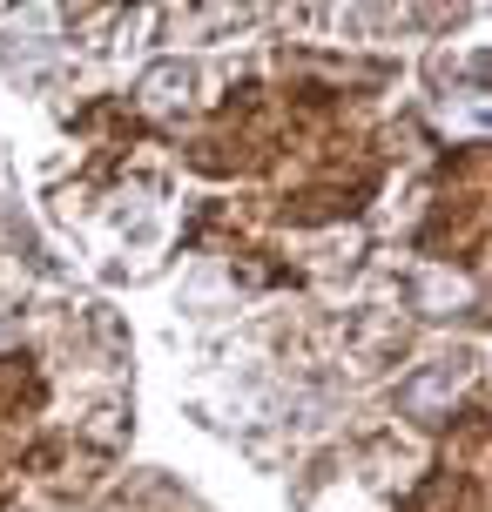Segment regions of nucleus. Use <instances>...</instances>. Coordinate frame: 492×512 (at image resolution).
Segmentation results:
<instances>
[{"instance_id":"nucleus-1","label":"nucleus","mask_w":492,"mask_h":512,"mask_svg":"<svg viewBox=\"0 0 492 512\" xmlns=\"http://www.w3.org/2000/svg\"><path fill=\"white\" fill-rule=\"evenodd\" d=\"M189 81H196V75L169 61V68H156V75L142 81V95H149V102H176V88H182V95H189Z\"/></svg>"}]
</instances>
